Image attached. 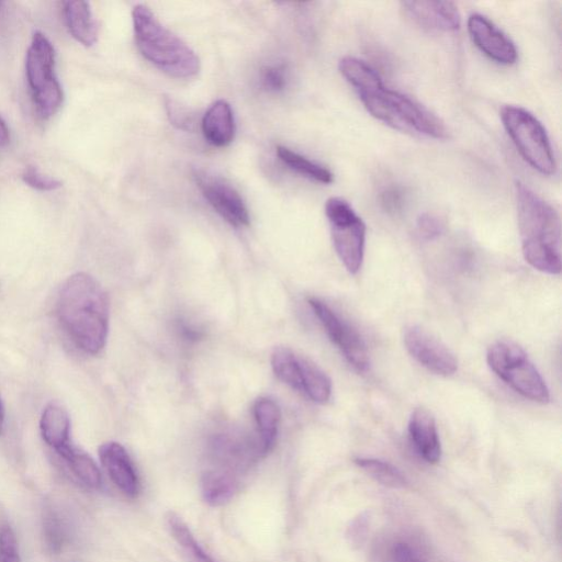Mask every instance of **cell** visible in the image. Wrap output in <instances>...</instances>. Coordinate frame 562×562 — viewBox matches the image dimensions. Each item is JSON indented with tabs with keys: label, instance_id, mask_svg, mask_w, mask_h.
Listing matches in <instances>:
<instances>
[{
	"label": "cell",
	"instance_id": "cell-1",
	"mask_svg": "<svg viewBox=\"0 0 562 562\" xmlns=\"http://www.w3.org/2000/svg\"><path fill=\"white\" fill-rule=\"evenodd\" d=\"M339 70L377 120L401 132L435 140H444L448 131L444 122L410 97L388 88L379 73L355 56H345Z\"/></svg>",
	"mask_w": 562,
	"mask_h": 562
},
{
	"label": "cell",
	"instance_id": "cell-2",
	"mask_svg": "<svg viewBox=\"0 0 562 562\" xmlns=\"http://www.w3.org/2000/svg\"><path fill=\"white\" fill-rule=\"evenodd\" d=\"M56 316L72 343L85 354L104 350L109 332L110 303L107 292L86 273H77L63 284Z\"/></svg>",
	"mask_w": 562,
	"mask_h": 562
},
{
	"label": "cell",
	"instance_id": "cell-3",
	"mask_svg": "<svg viewBox=\"0 0 562 562\" xmlns=\"http://www.w3.org/2000/svg\"><path fill=\"white\" fill-rule=\"evenodd\" d=\"M517 221L525 261L547 275L561 273V220L557 210L522 183L515 185Z\"/></svg>",
	"mask_w": 562,
	"mask_h": 562
},
{
	"label": "cell",
	"instance_id": "cell-4",
	"mask_svg": "<svg viewBox=\"0 0 562 562\" xmlns=\"http://www.w3.org/2000/svg\"><path fill=\"white\" fill-rule=\"evenodd\" d=\"M134 37L143 58L176 80H191L200 72L196 52L162 25L153 11L137 5L132 11Z\"/></svg>",
	"mask_w": 562,
	"mask_h": 562
},
{
	"label": "cell",
	"instance_id": "cell-5",
	"mask_svg": "<svg viewBox=\"0 0 562 562\" xmlns=\"http://www.w3.org/2000/svg\"><path fill=\"white\" fill-rule=\"evenodd\" d=\"M505 131L523 160L545 176L557 172L556 155L548 133L531 111L519 106H505L500 112Z\"/></svg>",
	"mask_w": 562,
	"mask_h": 562
},
{
	"label": "cell",
	"instance_id": "cell-6",
	"mask_svg": "<svg viewBox=\"0 0 562 562\" xmlns=\"http://www.w3.org/2000/svg\"><path fill=\"white\" fill-rule=\"evenodd\" d=\"M487 362L492 372L522 397L549 402L546 381L521 346L510 341L494 343L489 347Z\"/></svg>",
	"mask_w": 562,
	"mask_h": 562
},
{
	"label": "cell",
	"instance_id": "cell-7",
	"mask_svg": "<svg viewBox=\"0 0 562 562\" xmlns=\"http://www.w3.org/2000/svg\"><path fill=\"white\" fill-rule=\"evenodd\" d=\"M27 81L40 118L53 117L63 105V89L55 76V50L41 32L35 33L26 59Z\"/></svg>",
	"mask_w": 562,
	"mask_h": 562
},
{
	"label": "cell",
	"instance_id": "cell-8",
	"mask_svg": "<svg viewBox=\"0 0 562 562\" xmlns=\"http://www.w3.org/2000/svg\"><path fill=\"white\" fill-rule=\"evenodd\" d=\"M325 215L335 252L347 269L356 275L363 266L366 247V224L357 215L350 202L340 197H332L325 204Z\"/></svg>",
	"mask_w": 562,
	"mask_h": 562
},
{
	"label": "cell",
	"instance_id": "cell-9",
	"mask_svg": "<svg viewBox=\"0 0 562 562\" xmlns=\"http://www.w3.org/2000/svg\"><path fill=\"white\" fill-rule=\"evenodd\" d=\"M309 305L348 364L358 373H367L370 366L369 354L361 334L322 300L310 298Z\"/></svg>",
	"mask_w": 562,
	"mask_h": 562
},
{
	"label": "cell",
	"instance_id": "cell-10",
	"mask_svg": "<svg viewBox=\"0 0 562 562\" xmlns=\"http://www.w3.org/2000/svg\"><path fill=\"white\" fill-rule=\"evenodd\" d=\"M194 177L202 196L223 220L235 228L250 226V212L245 201L226 179L206 171H196Z\"/></svg>",
	"mask_w": 562,
	"mask_h": 562
},
{
	"label": "cell",
	"instance_id": "cell-11",
	"mask_svg": "<svg viewBox=\"0 0 562 562\" xmlns=\"http://www.w3.org/2000/svg\"><path fill=\"white\" fill-rule=\"evenodd\" d=\"M403 341L415 361L430 372L444 377L456 374L457 358L442 341L429 331L419 325H411L404 331Z\"/></svg>",
	"mask_w": 562,
	"mask_h": 562
},
{
	"label": "cell",
	"instance_id": "cell-12",
	"mask_svg": "<svg viewBox=\"0 0 562 562\" xmlns=\"http://www.w3.org/2000/svg\"><path fill=\"white\" fill-rule=\"evenodd\" d=\"M469 36L488 58L502 65H512L519 58L515 43L486 16L472 14L467 21Z\"/></svg>",
	"mask_w": 562,
	"mask_h": 562
},
{
	"label": "cell",
	"instance_id": "cell-13",
	"mask_svg": "<svg viewBox=\"0 0 562 562\" xmlns=\"http://www.w3.org/2000/svg\"><path fill=\"white\" fill-rule=\"evenodd\" d=\"M99 458L116 487L127 498H138L141 483L127 449L117 442H108L99 447Z\"/></svg>",
	"mask_w": 562,
	"mask_h": 562
},
{
	"label": "cell",
	"instance_id": "cell-14",
	"mask_svg": "<svg viewBox=\"0 0 562 562\" xmlns=\"http://www.w3.org/2000/svg\"><path fill=\"white\" fill-rule=\"evenodd\" d=\"M404 13L424 29L455 32L462 26V16L452 2H403Z\"/></svg>",
	"mask_w": 562,
	"mask_h": 562
},
{
	"label": "cell",
	"instance_id": "cell-15",
	"mask_svg": "<svg viewBox=\"0 0 562 562\" xmlns=\"http://www.w3.org/2000/svg\"><path fill=\"white\" fill-rule=\"evenodd\" d=\"M409 434L415 451L426 463L436 465L442 458L440 435L433 415L425 409L414 410L409 421Z\"/></svg>",
	"mask_w": 562,
	"mask_h": 562
},
{
	"label": "cell",
	"instance_id": "cell-16",
	"mask_svg": "<svg viewBox=\"0 0 562 562\" xmlns=\"http://www.w3.org/2000/svg\"><path fill=\"white\" fill-rule=\"evenodd\" d=\"M202 134L215 148H226L235 137L234 112L226 100H217L206 111L201 121Z\"/></svg>",
	"mask_w": 562,
	"mask_h": 562
},
{
	"label": "cell",
	"instance_id": "cell-17",
	"mask_svg": "<svg viewBox=\"0 0 562 562\" xmlns=\"http://www.w3.org/2000/svg\"><path fill=\"white\" fill-rule=\"evenodd\" d=\"M64 16L72 37L85 47H93L98 40V27L91 6L86 2H66Z\"/></svg>",
	"mask_w": 562,
	"mask_h": 562
},
{
	"label": "cell",
	"instance_id": "cell-18",
	"mask_svg": "<svg viewBox=\"0 0 562 562\" xmlns=\"http://www.w3.org/2000/svg\"><path fill=\"white\" fill-rule=\"evenodd\" d=\"M253 413L257 426V440L260 443L262 455L265 457L273 451L276 445L280 409L273 399L261 398L255 402Z\"/></svg>",
	"mask_w": 562,
	"mask_h": 562
},
{
	"label": "cell",
	"instance_id": "cell-19",
	"mask_svg": "<svg viewBox=\"0 0 562 562\" xmlns=\"http://www.w3.org/2000/svg\"><path fill=\"white\" fill-rule=\"evenodd\" d=\"M40 430L44 442L56 452L70 444L71 420L67 411L59 404L51 403L43 410Z\"/></svg>",
	"mask_w": 562,
	"mask_h": 562
},
{
	"label": "cell",
	"instance_id": "cell-20",
	"mask_svg": "<svg viewBox=\"0 0 562 562\" xmlns=\"http://www.w3.org/2000/svg\"><path fill=\"white\" fill-rule=\"evenodd\" d=\"M239 489V479L223 472L208 469L201 478L202 497L211 507H221L234 497Z\"/></svg>",
	"mask_w": 562,
	"mask_h": 562
},
{
	"label": "cell",
	"instance_id": "cell-21",
	"mask_svg": "<svg viewBox=\"0 0 562 562\" xmlns=\"http://www.w3.org/2000/svg\"><path fill=\"white\" fill-rule=\"evenodd\" d=\"M276 153L281 162L302 177L323 185H330L334 182V175L327 167L307 159L306 156L281 145L277 146Z\"/></svg>",
	"mask_w": 562,
	"mask_h": 562
},
{
	"label": "cell",
	"instance_id": "cell-22",
	"mask_svg": "<svg viewBox=\"0 0 562 562\" xmlns=\"http://www.w3.org/2000/svg\"><path fill=\"white\" fill-rule=\"evenodd\" d=\"M58 454L70 466L73 474L83 485L95 490L101 487L103 480H101L100 470L91 456L70 444L59 449Z\"/></svg>",
	"mask_w": 562,
	"mask_h": 562
},
{
	"label": "cell",
	"instance_id": "cell-23",
	"mask_svg": "<svg viewBox=\"0 0 562 562\" xmlns=\"http://www.w3.org/2000/svg\"><path fill=\"white\" fill-rule=\"evenodd\" d=\"M303 357L288 347H277L272 355L275 376L285 385L301 393Z\"/></svg>",
	"mask_w": 562,
	"mask_h": 562
},
{
	"label": "cell",
	"instance_id": "cell-24",
	"mask_svg": "<svg viewBox=\"0 0 562 562\" xmlns=\"http://www.w3.org/2000/svg\"><path fill=\"white\" fill-rule=\"evenodd\" d=\"M167 523L175 541L182 547L189 562H217L199 545L182 517L175 513H170L167 516Z\"/></svg>",
	"mask_w": 562,
	"mask_h": 562
},
{
	"label": "cell",
	"instance_id": "cell-25",
	"mask_svg": "<svg viewBox=\"0 0 562 562\" xmlns=\"http://www.w3.org/2000/svg\"><path fill=\"white\" fill-rule=\"evenodd\" d=\"M354 463L382 486L392 489L408 487L406 476L397 467L384 462V460L359 457L354 460Z\"/></svg>",
	"mask_w": 562,
	"mask_h": 562
},
{
	"label": "cell",
	"instance_id": "cell-26",
	"mask_svg": "<svg viewBox=\"0 0 562 562\" xmlns=\"http://www.w3.org/2000/svg\"><path fill=\"white\" fill-rule=\"evenodd\" d=\"M289 83V72L284 64L265 66L261 73V84L267 92L285 91Z\"/></svg>",
	"mask_w": 562,
	"mask_h": 562
},
{
	"label": "cell",
	"instance_id": "cell-27",
	"mask_svg": "<svg viewBox=\"0 0 562 562\" xmlns=\"http://www.w3.org/2000/svg\"><path fill=\"white\" fill-rule=\"evenodd\" d=\"M0 560L20 562L17 538L13 528L7 523L0 525Z\"/></svg>",
	"mask_w": 562,
	"mask_h": 562
},
{
	"label": "cell",
	"instance_id": "cell-28",
	"mask_svg": "<svg viewBox=\"0 0 562 562\" xmlns=\"http://www.w3.org/2000/svg\"><path fill=\"white\" fill-rule=\"evenodd\" d=\"M444 230L443 221L431 213H424L417 221V231L423 241L430 242L440 238Z\"/></svg>",
	"mask_w": 562,
	"mask_h": 562
},
{
	"label": "cell",
	"instance_id": "cell-29",
	"mask_svg": "<svg viewBox=\"0 0 562 562\" xmlns=\"http://www.w3.org/2000/svg\"><path fill=\"white\" fill-rule=\"evenodd\" d=\"M22 181L29 187L39 191H55L62 187V183L51 176L44 175L35 167H28L22 174Z\"/></svg>",
	"mask_w": 562,
	"mask_h": 562
},
{
	"label": "cell",
	"instance_id": "cell-30",
	"mask_svg": "<svg viewBox=\"0 0 562 562\" xmlns=\"http://www.w3.org/2000/svg\"><path fill=\"white\" fill-rule=\"evenodd\" d=\"M369 528V516L364 513L358 515L347 528V539L353 547H361L366 541Z\"/></svg>",
	"mask_w": 562,
	"mask_h": 562
},
{
	"label": "cell",
	"instance_id": "cell-31",
	"mask_svg": "<svg viewBox=\"0 0 562 562\" xmlns=\"http://www.w3.org/2000/svg\"><path fill=\"white\" fill-rule=\"evenodd\" d=\"M389 558L390 562H427L417 549L406 542L393 544Z\"/></svg>",
	"mask_w": 562,
	"mask_h": 562
},
{
	"label": "cell",
	"instance_id": "cell-32",
	"mask_svg": "<svg viewBox=\"0 0 562 562\" xmlns=\"http://www.w3.org/2000/svg\"><path fill=\"white\" fill-rule=\"evenodd\" d=\"M168 116H170L173 125L178 126V128L189 130L191 125H194L193 119L188 114L185 109H182L174 103L167 104Z\"/></svg>",
	"mask_w": 562,
	"mask_h": 562
},
{
	"label": "cell",
	"instance_id": "cell-33",
	"mask_svg": "<svg viewBox=\"0 0 562 562\" xmlns=\"http://www.w3.org/2000/svg\"><path fill=\"white\" fill-rule=\"evenodd\" d=\"M402 193L397 188H390L382 193L381 204L389 212H397L402 207Z\"/></svg>",
	"mask_w": 562,
	"mask_h": 562
},
{
	"label": "cell",
	"instance_id": "cell-34",
	"mask_svg": "<svg viewBox=\"0 0 562 562\" xmlns=\"http://www.w3.org/2000/svg\"><path fill=\"white\" fill-rule=\"evenodd\" d=\"M10 142V132L6 122L0 118V146H6Z\"/></svg>",
	"mask_w": 562,
	"mask_h": 562
},
{
	"label": "cell",
	"instance_id": "cell-35",
	"mask_svg": "<svg viewBox=\"0 0 562 562\" xmlns=\"http://www.w3.org/2000/svg\"><path fill=\"white\" fill-rule=\"evenodd\" d=\"M5 427V410L2 401H0V434H3Z\"/></svg>",
	"mask_w": 562,
	"mask_h": 562
}]
</instances>
